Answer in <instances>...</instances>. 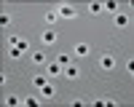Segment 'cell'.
<instances>
[{
    "label": "cell",
    "instance_id": "1",
    "mask_svg": "<svg viewBox=\"0 0 134 107\" xmlns=\"http://www.w3.org/2000/svg\"><path fill=\"white\" fill-rule=\"evenodd\" d=\"M75 14L78 11L72 5H59V11H57V16H62V19H75Z\"/></svg>",
    "mask_w": 134,
    "mask_h": 107
},
{
    "label": "cell",
    "instance_id": "2",
    "mask_svg": "<svg viewBox=\"0 0 134 107\" xmlns=\"http://www.w3.org/2000/svg\"><path fill=\"white\" fill-rule=\"evenodd\" d=\"M40 40L46 43V46H51V43H57V32H54V29H46V32H40Z\"/></svg>",
    "mask_w": 134,
    "mask_h": 107
},
{
    "label": "cell",
    "instance_id": "3",
    "mask_svg": "<svg viewBox=\"0 0 134 107\" xmlns=\"http://www.w3.org/2000/svg\"><path fill=\"white\" fill-rule=\"evenodd\" d=\"M62 75H64V78H70V80H72V78H78V75H81V70H78L75 64H67V67H64V72H62Z\"/></svg>",
    "mask_w": 134,
    "mask_h": 107
},
{
    "label": "cell",
    "instance_id": "4",
    "mask_svg": "<svg viewBox=\"0 0 134 107\" xmlns=\"http://www.w3.org/2000/svg\"><path fill=\"white\" fill-rule=\"evenodd\" d=\"M40 94L46 96V99H54V96H57V88H54L51 83H46V86H43V88H40Z\"/></svg>",
    "mask_w": 134,
    "mask_h": 107
},
{
    "label": "cell",
    "instance_id": "5",
    "mask_svg": "<svg viewBox=\"0 0 134 107\" xmlns=\"http://www.w3.org/2000/svg\"><path fill=\"white\" fill-rule=\"evenodd\" d=\"M72 54H75V56H88V46H86V43H78V46L72 48Z\"/></svg>",
    "mask_w": 134,
    "mask_h": 107
},
{
    "label": "cell",
    "instance_id": "6",
    "mask_svg": "<svg viewBox=\"0 0 134 107\" xmlns=\"http://www.w3.org/2000/svg\"><path fill=\"white\" fill-rule=\"evenodd\" d=\"M99 64H102V70H113V67H115V59H113V56H102Z\"/></svg>",
    "mask_w": 134,
    "mask_h": 107
},
{
    "label": "cell",
    "instance_id": "7",
    "mask_svg": "<svg viewBox=\"0 0 134 107\" xmlns=\"http://www.w3.org/2000/svg\"><path fill=\"white\" fill-rule=\"evenodd\" d=\"M64 72V67H62V64L57 62V64H48V75H54V78H57V75H62Z\"/></svg>",
    "mask_w": 134,
    "mask_h": 107
},
{
    "label": "cell",
    "instance_id": "8",
    "mask_svg": "<svg viewBox=\"0 0 134 107\" xmlns=\"http://www.w3.org/2000/svg\"><path fill=\"white\" fill-rule=\"evenodd\" d=\"M115 27H129V16L126 14H118L115 16Z\"/></svg>",
    "mask_w": 134,
    "mask_h": 107
},
{
    "label": "cell",
    "instance_id": "9",
    "mask_svg": "<svg viewBox=\"0 0 134 107\" xmlns=\"http://www.w3.org/2000/svg\"><path fill=\"white\" fill-rule=\"evenodd\" d=\"M105 11L115 14V11H118V0H107V3H105Z\"/></svg>",
    "mask_w": 134,
    "mask_h": 107
},
{
    "label": "cell",
    "instance_id": "10",
    "mask_svg": "<svg viewBox=\"0 0 134 107\" xmlns=\"http://www.w3.org/2000/svg\"><path fill=\"white\" fill-rule=\"evenodd\" d=\"M32 62H35V64H43V62H46V54H43V51H35V54H32Z\"/></svg>",
    "mask_w": 134,
    "mask_h": 107
},
{
    "label": "cell",
    "instance_id": "11",
    "mask_svg": "<svg viewBox=\"0 0 134 107\" xmlns=\"http://www.w3.org/2000/svg\"><path fill=\"white\" fill-rule=\"evenodd\" d=\"M32 83H35V88H43V86H46V78H43V75H35Z\"/></svg>",
    "mask_w": 134,
    "mask_h": 107
},
{
    "label": "cell",
    "instance_id": "12",
    "mask_svg": "<svg viewBox=\"0 0 134 107\" xmlns=\"http://www.w3.org/2000/svg\"><path fill=\"white\" fill-rule=\"evenodd\" d=\"M105 11V3H91V14H102Z\"/></svg>",
    "mask_w": 134,
    "mask_h": 107
},
{
    "label": "cell",
    "instance_id": "13",
    "mask_svg": "<svg viewBox=\"0 0 134 107\" xmlns=\"http://www.w3.org/2000/svg\"><path fill=\"white\" fill-rule=\"evenodd\" d=\"M59 16L57 14H54V11H48V14H46V24H54V21H57Z\"/></svg>",
    "mask_w": 134,
    "mask_h": 107
},
{
    "label": "cell",
    "instance_id": "14",
    "mask_svg": "<svg viewBox=\"0 0 134 107\" xmlns=\"http://www.w3.org/2000/svg\"><path fill=\"white\" fill-rule=\"evenodd\" d=\"M21 54H24V51H21V48H16V46H11V56H14V59H19Z\"/></svg>",
    "mask_w": 134,
    "mask_h": 107
},
{
    "label": "cell",
    "instance_id": "15",
    "mask_svg": "<svg viewBox=\"0 0 134 107\" xmlns=\"http://www.w3.org/2000/svg\"><path fill=\"white\" fill-rule=\"evenodd\" d=\"M5 104H11V107L19 104V96H5Z\"/></svg>",
    "mask_w": 134,
    "mask_h": 107
},
{
    "label": "cell",
    "instance_id": "16",
    "mask_svg": "<svg viewBox=\"0 0 134 107\" xmlns=\"http://www.w3.org/2000/svg\"><path fill=\"white\" fill-rule=\"evenodd\" d=\"M0 24L8 27V24H11V16H8V14H3V16H0Z\"/></svg>",
    "mask_w": 134,
    "mask_h": 107
}]
</instances>
